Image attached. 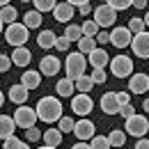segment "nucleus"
<instances>
[{"label":"nucleus","instance_id":"7ed1b4c3","mask_svg":"<svg viewBox=\"0 0 149 149\" xmlns=\"http://www.w3.org/2000/svg\"><path fill=\"white\" fill-rule=\"evenodd\" d=\"M28 39H30L28 37V28H25L23 23H12V25H7V30H5V41L12 44L14 48L25 46Z\"/></svg>","mask_w":149,"mask_h":149},{"label":"nucleus","instance_id":"bb28decb","mask_svg":"<svg viewBox=\"0 0 149 149\" xmlns=\"http://www.w3.org/2000/svg\"><path fill=\"white\" fill-rule=\"evenodd\" d=\"M126 28L131 30V35L135 37V35H142L147 25H145V19H140V16H133V19H129V25H126Z\"/></svg>","mask_w":149,"mask_h":149},{"label":"nucleus","instance_id":"412c9836","mask_svg":"<svg viewBox=\"0 0 149 149\" xmlns=\"http://www.w3.org/2000/svg\"><path fill=\"white\" fill-rule=\"evenodd\" d=\"M39 83H41L39 71H25V74L21 76V85L25 90H35V87H39Z\"/></svg>","mask_w":149,"mask_h":149},{"label":"nucleus","instance_id":"4be33fe9","mask_svg":"<svg viewBox=\"0 0 149 149\" xmlns=\"http://www.w3.org/2000/svg\"><path fill=\"white\" fill-rule=\"evenodd\" d=\"M55 41H57V37H55V32H53V30H41V32H39V37H37L39 48H53V46H55Z\"/></svg>","mask_w":149,"mask_h":149},{"label":"nucleus","instance_id":"6ab92c4d","mask_svg":"<svg viewBox=\"0 0 149 149\" xmlns=\"http://www.w3.org/2000/svg\"><path fill=\"white\" fill-rule=\"evenodd\" d=\"M30 60H32V53H30L25 46L14 48V53H12V62H14L16 67H28V64H30Z\"/></svg>","mask_w":149,"mask_h":149},{"label":"nucleus","instance_id":"f704fd0d","mask_svg":"<svg viewBox=\"0 0 149 149\" xmlns=\"http://www.w3.org/2000/svg\"><path fill=\"white\" fill-rule=\"evenodd\" d=\"M2 149H30V147H28L25 142H21L19 138L14 135V138H9V140H5V142H2Z\"/></svg>","mask_w":149,"mask_h":149},{"label":"nucleus","instance_id":"dca6fc26","mask_svg":"<svg viewBox=\"0 0 149 149\" xmlns=\"http://www.w3.org/2000/svg\"><path fill=\"white\" fill-rule=\"evenodd\" d=\"M74 16V5L71 2H57L55 9H53V19L57 23H67V21H71Z\"/></svg>","mask_w":149,"mask_h":149},{"label":"nucleus","instance_id":"39448f33","mask_svg":"<svg viewBox=\"0 0 149 149\" xmlns=\"http://www.w3.org/2000/svg\"><path fill=\"white\" fill-rule=\"evenodd\" d=\"M37 110L35 108H30V106H19L16 110H14V122H16V126L21 129H32L35 126V122H37Z\"/></svg>","mask_w":149,"mask_h":149},{"label":"nucleus","instance_id":"423d86ee","mask_svg":"<svg viewBox=\"0 0 149 149\" xmlns=\"http://www.w3.org/2000/svg\"><path fill=\"white\" fill-rule=\"evenodd\" d=\"M115 21H117V12L112 9L108 2H106V5H99V7L94 9V23H96L99 28H110Z\"/></svg>","mask_w":149,"mask_h":149},{"label":"nucleus","instance_id":"49530a36","mask_svg":"<svg viewBox=\"0 0 149 149\" xmlns=\"http://www.w3.org/2000/svg\"><path fill=\"white\" fill-rule=\"evenodd\" d=\"M71 149H92V147H90L87 142H76V145H74Z\"/></svg>","mask_w":149,"mask_h":149},{"label":"nucleus","instance_id":"a19ab883","mask_svg":"<svg viewBox=\"0 0 149 149\" xmlns=\"http://www.w3.org/2000/svg\"><path fill=\"white\" fill-rule=\"evenodd\" d=\"M119 115H122V117H124V119H129V117H133V115H135V108H133V106H122V108H119Z\"/></svg>","mask_w":149,"mask_h":149},{"label":"nucleus","instance_id":"4c0bfd02","mask_svg":"<svg viewBox=\"0 0 149 149\" xmlns=\"http://www.w3.org/2000/svg\"><path fill=\"white\" fill-rule=\"evenodd\" d=\"M25 138H28L30 142H39V138H44V133H41L37 126H32V129H28V131H25Z\"/></svg>","mask_w":149,"mask_h":149},{"label":"nucleus","instance_id":"864d4df0","mask_svg":"<svg viewBox=\"0 0 149 149\" xmlns=\"http://www.w3.org/2000/svg\"><path fill=\"white\" fill-rule=\"evenodd\" d=\"M2 25H5V23H2V19H0V35H2Z\"/></svg>","mask_w":149,"mask_h":149},{"label":"nucleus","instance_id":"6e6552de","mask_svg":"<svg viewBox=\"0 0 149 149\" xmlns=\"http://www.w3.org/2000/svg\"><path fill=\"white\" fill-rule=\"evenodd\" d=\"M94 108V101L90 94H76L74 99H71V110L76 115H80V117H85V115H90Z\"/></svg>","mask_w":149,"mask_h":149},{"label":"nucleus","instance_id":"5701e85b","mask_svg":"<svg viewBox=\"0 0 149 149\" xmlns=\"http://www.w3.org/2000/svg\"><path fill=\"white\" fill-rule=\"evenodd\" d=\"M41 21H44V14H39L37 9H32V12H28V14L23 16V25L30 30V28H39Z\"/></svg>","mask_w":149,"mask_h":149},{"label":"nucleus","instance_id":"79ce46f5","mask_svg":"<svg viewBox=\"0 0 149 149\" xmlns=\"http://www.w3.org/2000/svg\"><path fill=\"white\" fill-rule=\"evenodd\" d=\"M96 41H99V44H110V32L101 30V32L96 35Z\"/></svg>","mask_w":149,"mask_h":149},{"label":"nucleus","instance_id":"3c124183","mask_svg":"<svg viewBox=\"0 0 149 149\" xmlns=\"http://www.w3.org/2000/svg\"><path fill=\"white\" fill-rule=\"evenodd\" d=\"M2 103H5V96H2V92H0V108H2Z\"/></svg>","mask_w":149,"mask_h":149},{"label":"nucleus","instance_id":"f257e3e1","mask_svg":"<svg viewBox=\"0 0 149 149\" xmlns=\"http://www.w3.org/2000/svg\"><path fill=\"white\" fill-rule=\"evenodd\" d=\"M37 117L46 124H53V122H60L62 119V103L57 96H44L37 101Z\"/></svg>","mask_w":149,"mask_h":149},{"label":"nucleus","instance_id":"0eeeda50","mask_svg":"<svg viewBox=\"0 0 149 149\" xmlns=\"http://www.w3.org/2000/svg\"><path fill=\"white\" fill-rule=\"evenodd\" d=\"M124 131L131 133V135H135V138H142L145 133L149 131V122L145 115H133L126 119V124H124Z\"/></svg>","mask_w":149,"mask_h":149},{"label":"nucleus","instance_id":"a878e982","mask_svg":"<svg viewBox=\"0 0 149 149\" xmlns=\"http://www.w3.org/2000/svg\"><path fill=\"white\" fill-rule=\"evenodd\" d=\"M92 51H96V39H94V37H83L80 41H78V53L90 55Z\"/></svg>","mask_w":149,"mask_h":149},{"label":"nucleus","instance_id":"c85d7f7f","mask_svg":"<svg viewBox=\"0 0 149 149\" xmlns=\"http://www.w3.org/2000/svg\"><path fill=\"white\" fill-rule=\"evenodd\" d=\"M74 85H76V90H78L80 94H87V92H90V90L94 87V83H92V76H80V78L76 80Z\"/></svg>","mask_w":149,"mask_h":149},{"label":"nucleus","instance_id":"e433bc0d","mask_svg":"<svg viewBox=\"0 0 149 149\" xmlns=\"http://www.w3.org/2000/svg\"><path fill=\"white\" fill-rule=\"evenodd\" d=\"M108 5H110L115 12H122V9H129L133 2L131 0H108Z\"/></svg>","mask_w":149,"mask_h":149},{"label":"nucleus","instance_id":"b1692460","mask_svg":"<svg viewBox=\"0 0 149 149\" xmlns=\"http://www.w3.org/2000/svg\"><path fill=\"white\" fill-rule=\"evenodd\" d=\"M74 80H69V78H67V76H64V78H60V80H57V85H55V90H57V94H60V96H71V94H74Z\"/></svg>","mask_w":149,"mask_h":149},{"label":"nucleus","instance_id":"2eb2a0df","mask_svg":"<svg viewBox=\"0 0 149 149\" xmlns=\"http://www.w3.org/2000/svg\"><path fill=\"white\" fill-rule=\"evenodd\" d=\"M87 62L92 64V69H106V67L110 64V55H108L103 48H96V51H92V53L87 55Z\"/></svg>","mask_w":149,"mask_h":149},{"label":"nucleus","instance_id":"cd10ccee","mask_svg":"<svg viewBox=\"0 0 149 149\" xmlns=\"http://www.w3.org/2000/svg\"><path fill=\"white\" fill-rule=\"evenodd\" d=\"M0 19H2V23H7V25L16 23V7H12V5L2 7V9H0Z\"/></svg>","mask_w":149,"mask_h":149},{"label":"nucleus","instance_id":"8fccbe9b","mask_svg":"<svg viewBox=\"0 0 149 149\" xmlns=\"http://www.w3.org/2000/svg\"><path fill=\"white\" fill-rule=\"evenodd\" d=\"M145 25L149 28V12H147V16H145Z\"/></svg>","mask_w":149,"mask_h":149},{"label":"nucleus","instance_id":"c03bdc74","mask_svg":"<svg viewBox=\"0 0 149 149\" xmlns=\"http://www.w3.org/2000/svg\"><path fill=\"white\" fill-rule=\"evenodd\" d=\"M135 149H149V138H140L135 142Z\"/></svg>","mask_w":149,"mask_h":149},{"label":"nucleus","instance_id":"09e8293b","mask_svg":"<svg viewBox=\"0 0 149 149\" xmlns=\"http://www.w3.org/2000/svg\"><path fill=\"white\" fill-rule=\"evenodd\" d=\"M2 7H7V0H0V9H2Z\"/></svg>","mask_w":149,"mask_h":149},{"label":"nucleus","instance_id":"20e7f679","mask_svg":"<svg viewBox=\"0 0 149 149\" xmlns=\"http://www.w3.org/2000/svg\"><path fill=\"white\" fill-rule=\"evenodd\" d=\"M110 71L112 76H117V78H131L133 76V60L129 55H115L110 60Z\"/></svg>","mask_w":149,"mask_h":149},{"label":"nucleus","instance_id":"1a4fd4ad","mask_svg":"<svg viewBox=\"0 0 149 149\" xmlns=\"http://www.w3.org/2000/svg\"><path fill=\"white\" fill-rule=\"evenodd\" d=\"M131 51H133V55L149 60V32L147 30L142 35H135V37L131 39Z\"/></svg>","mask_w":149,"mask_h":149},{"label":"nucleus","instance_id":"2f4dec72","mask_svg":"<svg viewBox=\"0 0 149 149\" xmlns=\"http://www.w3.org/2000/svg\"><path fill=\"white\" fill-rule=\"evenodd\" d=\"M92 149H112L110 142H108V135H94L92 142H90Z\"/></svg>","mask_w":149,"mask_h":149},{"label":"nucleus","instance_id":"f8f14e48","mask_svg":"<svg viewBox=\"0 0 149 149\" xmlns=\"http://www.w3.org/2000/svg\"><path fill=\"white\" fill-rule=\"evenodd\" d=\"M60 60H57V55H44L41 57V62H39V71H41V76H57L60 74Z\"/></svg>","mask_w":149,"mask_h":149},{"label":"nucleus","instance_id":"4468645a","mask_svg":"<svg viewBox=\"0 0 149 149\" xmlns=\"http://www.w3.org/2000/svg\"><path fill=\"white\" fill-rule=\"evenodd\" d=\"M119 101H117V92H106L101 96V110L106 115H119Z\"/></svg>","mask_w":149,"mask_h":149},{"label":"nucleus","instance_id":"f03ea898","mask_svg":"<svg viewBox=\"0 0 149 149\" xmlns=\"http://www.w3.org/2000/svg\"><path fill=\"white\" fill-rule=\"evenodd\" d=\"M85 67H87V57L83 53H69L67 62H64V69H67V78L69 80H78L80 76H85Z\"/></svg>","mask_w":149,"mask_h":149},{"label":"nucleus","instance_id":"72a5a7b5","mask_svg":"<svg viewBox=\"0 0 149 149\" xmlns=\"http://www.w3.org/2000/svg\"><path fill=\"white\" fill-rule=\"evenodd\" d=\"M57 129L62 131V133H74V129H76V122L71 119V117H62V119L57 122Z\"/></svg>","mask_w":149,"mask_h":149},{"label":"nucleus","instance_id":"58836bf2","mask_svg":"<svg viewBox=\"0 0 149 149\" xmlns=\"http://www.w3.org/2000/svg\"><path fill=\"white\" fill-rule=\"evenodd\" d=\"M12 64H14V62H12V55H5V53H0V74H2V71H7Z\"/></svg>","mask_w":149,"mask_h":149},{"label":"nucleus","instance_id":"7c9ffc66","mask_svg":"<svg viewBox=\"0 0 149 149\" xmlns=\"http://www.w3.org/2000/svg\"><path fill=\"white\" fill-rule=\"evenodd\" d=\"M55 0H35V9L39 14H46V12H53L55 9Z\"/></svg>","mask_w":149,"mask_h":149},{"label":"nucleus","instance_id":"603ef678","mask_svg":"<svg viewBox=\"0 0 149 149\" xmlns=\"http://www.w3.org/2000/svg\"><path fill=\"white\" fill-rule=\"evenodd\" d=\"M39 149H57V147H46V145H44V147H39Z\"/></svg>","mask_w":149,"mask_h":149},{"label":"nucleus","instance_id":"a18cd8bd","mask_svg":"<svg viewBox=\"0 0 149 149\" xmlns=\"http://www.w3.org/2000/svg\"><path fill=\"white\" fill-rule=\"evenodd\" d=\"M133 7H135V9H145L147 2H145V0H133Z\"/></svg>","mask_w":149,"mask_h":149},{"label":"nucleus","instance_id":"a211bd4d","mask_svg":"<svg viewBox=\"0 0 149 149\" xmlns=\"http://www.w3.org/2000/svg\"><path fill=\"white\" fill-rule=\"evenodd\" d=\"M28 92H30V90H25V87H23V85H12V87H9V101H14V103H16V106H25V101H28Z\"/></svg>","mask_w":149,"mask_h":149},{"label":"nucleus","instance_id":"c756f323","mask_svg":"<svg viewBox=\"0 0 149 149\" xmlns=\"http://www.w3.org/2000/svg\"><path fill=\"white\" fill-rule=\"evenodd\" d=\"M64 37L69 39V41H80V39H83V28H80V25H67Z\"/></svg>","mask_w":149,"mask_h":149},{"label":"nucleus","instance_id":"f3484780","mask_svg":"<svg viewBox=\"0 0 149 149\" xmlns=\"http://www.w3.org/2000/svg\"><path fill=\"white\" fill-rule=\"evenodd\" d=\"M14 131H16L14 117H9V115H0V140H9V138H14Z\"/></svg>","mask_w":149,"mask_h":149},{"label":"nucleus","instance_id":"ea45409f","mask_svg":"<svg viewBox=\"0 0 149 149\" xmlns=\"http://www.w3.org/2000/svg\"><path fill=\"white\" fill-rule=\"evenodd\" d=\"M69 46H71V41L64 37V35H62V37H57V41H55V48H57V51H62V53H64V51H69Z\"/></svg>","mask_w":149,"mask_h":149},{"label":"nucleus","instance_id":"37998d69","mask_svg":"<svg viewBox=\"0 0 149 149\" xmlns=\"http://www.w3.org/2000/svg\"><path fill=\"white\" fill-rule=\"evenodd\" d=\"M117 101H119V106H129V103H131V96L126 92H117Z\"/></svg>","mask_w":149,"mask_h":149},{"label":"nucleus","instance_id":"aec40b11","mask_svg":"<svg viewBox=\"0 0 149 149\" xmlns=\"http://www.w3.org/2000/svg\"><path fill=\"white\" fill-rule=\"evenodd\" d=\"M44 145L46 147H60L62 145V131L60 129H46L44 131Z\"/></svg>","mask_w":149,"mask_h":149},{"label":"nucleus","instance_id":"393cba45","mask_svg":"<svg viewBox=\"0 0 149 149\" xmlns=\"http://www.w3.org/2000/svg\"><path fill=\"white\" fill-rule=\"evenodd\" d=\"M108 142H110V147H122V145L126 142L124 129H112L110 133H108Z\"/></svg>","mask_w":149,"mask_h":149},{"label":"nucleus","instance_id":"9b49d317","mask_svg":"<svg viewBox=\"0 0 149 149\" xmlns=\"http://www.w3.org/2000/svg\"><path fill=\"white\" fill-rule=\"evenodd\" d=\"M94 122H90V119H78L76 122V129H74V133H76V138L80 140V142H85V140H92L94 138Z\"/></svg>","mask_w":149,"mask_h":149},{"label":"nucleus","instance_id":"9d476101","mask_svg":"<svg viewBox=\"0 0 149 149\" xmlns=\"http://www.w3.org/2000/svg\"><path fill=\"white\" fill-rule=\"evenodd\" d=\"M131 39H133V35H131V30L126 28V25L112 28V32H110V44H112V46H117V48H126V46H131Z\"/></svg>","mask_w":149,"mask_h":149},{"label":"nucleus","instance_id":"de8ad7c7","mask_svg":"<svg viewBox=\"0 0 149 149\" xmlns=\"http://www.w3.org/2000/svg\"><path fill=\"white\" fill-rule=\"evenodd\" d=\"M142 108H145V110L149 112V99H145V101H142Z\"/></svg>","mask_w":149,"mask_h":149},{"label":"nucleus","instance_id":"473e14b6","mask_svg":"<svg viewBox=\"0 0 149 149\" xmlns=\"http://www.w3.org/2000/svg\"><path fill=\"white\" fill-rule=\"evenodd\" d=\"M80 28H83V37H96V35L101 32V30H99V25H96L94 21H85Z\"/></svg>","mask_w":149,"mask_h":149},{"label":"nucleus","instance_id":"ddd939ff","mask_svg":"<svg viewBox=\"0 0 149 149\" xmlns=\"http://www.w3.org/2000/svg\"><path fill=\"white\" fill-rule=\"evenodd\" d=\"M129 90L133 94H145V92H149V76L147 74H133L129 78Z\"/></svg>","mask_w":149,"mask_h":149},{"label":"nucleus","instance_id":"c9c22d12","mask_svg":"<svg viewBox=\"0 0 149 149\" xmlns=\"http://www.w3.org/2000/svg\"><path fill=\"white\" fill-rule=\"evenodd\" d=\"M106 78H108L106 69H94V71H92V83H94V85H103Z\"/></svg>","mask_w":149,"mask_h":149}]
</instances>
